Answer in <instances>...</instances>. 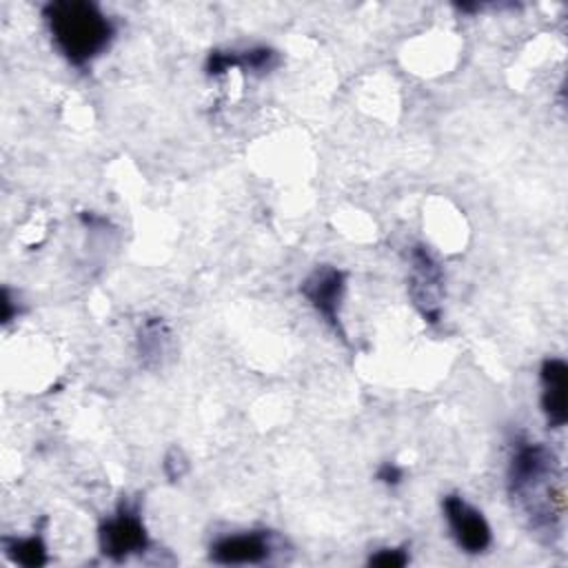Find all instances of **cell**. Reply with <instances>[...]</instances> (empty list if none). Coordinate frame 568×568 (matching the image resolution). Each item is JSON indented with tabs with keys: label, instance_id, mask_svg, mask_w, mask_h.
Wrapping results in <instances>:
<instances>
[{
	"label": "cell",
	"instance_id": "obj_10",
	"mask_svg": "<svg viewBox=\"0 0 568 568\" xmlns=\"http://www.w3.org/2000/svg\"><path fill=\"white\" fill-rule=\"evenodd\" d=\"M275 64H277V53L268 47H255L242 53L235 51V67H242L246 71L264 73V71H271Z\"/></svg>",
	"mask_w": 568,
	"mask_h": 568
},
{
	"label": "cell",
	"instance_id": "obj_7",
	"mask_svg": "<svg viewBox=\"0 0 568 568\" xmlns=\"http://www.w3.org/2000/svg\"><path fill=\"white\" fill-rule=\"evenodd\" d=\"M541 410L550 428H561L568 422V364L559 357H548L539 371Z\"/></svg>",
	"mask_w": 568,
	"mask_h": 568
},
{
	"label": "cell",
	"instance_id": "obj_14",
	"mask_svg": "<svg viewBox=\"0 0 568 568\" xmlns=\"http://www.w3.org/2000/svg\"><path fill=\"white\" fill-rule=\"evenodd\" d=\"M377 479L386 486H397L402 479H404V470L395 464V462H384L379 468H377Z\"/></svg>",
	"mask_w": 568,
	"mask_h": 568
},
{
	"label": "cell",
	"instance_id": "obj_6",
	"mask_svg": "<svg viewBox=\"0 0 568 568\" xmlns=\"http://www.w3.org/2000/svg\"><path fill=\"white\" fill-rule=\"evenodd\" d=\"M442 508L448 528L462 550L484 552L490 546L493 535L486 517L475 506H470L462 495H446Z\"/></svg>",
	"mask_w": 568,
	"mask_h": 568
},
{
	"label": "cell",
	"instance_id": "obj_4",
	"mask_svg": "<svg viewBox=\"0 0 568 568\" xmlns=\"http://www.w3.org/2000/svg\"><path fill=\"white\" fill-rule=\"evenodd\" d=\"M408 293L428 322L439 320V300L444 293V273L435 257L424 246H413L410 251V277Z\"/></svg>",
	"mask_w": 568,
	"mask_h": 568
},
{
	"label": "cell",
	"instance_id": "obj_1",
	"mask_svg": "<svg viewBox=\"0 0 568 568\" xmlns=\"http://www.w3.org/2000/svg\"><path fill=\"white\" fill-rule=\"evenodd\" d=\"M508 488L530 528L555 535L564 510V490L557 457L539 442H517L510 466Z\"/></svg>",
	"mask_w": 568,
	"mask_h": 568
},
{
	"label": "cell",
	"instance_id": "obj_13",
	"mask_svg": "<svg viewBox=\"0 0 568 568\" xmlns=\"http://www.w3.org/2000/svg\"><path fill=\"white\" fill-rule=\"evenodd\" d=\"M164 473L169 475L171 481L180 479V477L186 473V459H184V455H182L178 448H173V450L166 455V459H164Z\"/></svg>",
	"mask_w": 568,
	"mask_h": 568
},
{
	"label": "cell",
	"instance_id": "obj_3",
	"mask_svg": "<svg viewBox=\"0 0 568 568\" xmlns=\"http://www.w3.org/2000/svg\"><path fill=\"white\" fill-rule=\"evenodd\" d=\"M98 544L102 555L113 561H124L126 557L142 552L149 546V535L138 508L122 504L115 515L102 521Z\"/></svg>",
	"mask_w": 568,
	"mask_h": 568
},
{
	"label": "cell",
	"instance_id": "obj_8",
	"mask_svg": "<svg viewBox=\"0 0 568 568\" xmlns=\"http://www.w3.org/2000/svg\"><path fill=\"white\" fill-rule=\"evenodd\" d=\"M271 555L268 537L260 530L226 535L220 537L211 546V559L224 566H240V564H262Z\"/></svg>",
	"mask_w": 568,
	"mask_h": 568
},
{
	"label": "cell",
	"instance_id": "obj_9",
	"mask_svg": "<svg viewBox=\"0 0 568 568\" xmlns=\"http://www.w3.org/2000/svg\"><path fill=\"white\" fill-rule=\"evenodd\" d=\"M4 552L11 561L27 566V568H38L47 564V546L40 535L31 537H16V539H4Z\"/></svg>",
	"mask_w": 568,
	"mask_h": 568
},
{
	"label": "cell",
	"instance_id": "obj_2",
	"mask_svg": "<svg viewBox=\"0 0 568 568\" xmlns=\"http://www.w3.org/2000/svg\"><path fill=\"white\" fill-rule=\"evenodd\" d=\"M55 49L75 67L95 60L113 40V22L93 2L55 0L44 7Z\"/></svg>",
	"mask_w": 568,
	"mask_h": 568
},
{
	"label": "cell",
	"instance_id": "obj_12",
	"mask_svg": "<svg viewBox=\"0 0 568 568\" xmlns=\"http://www.w3.org/2000/svg\"><path fill=\"white\" fill-rule=\"evenodd\" d=\"M368 564L379 568H402L408 564V552L404 548H382L368 559Z\"/></svg>",
	"mask_w": 568,
	"mask_h": 568
},
{
	"label": "cell",
	"instance_id": "obj_5",
	"mask_svg": "<svg viewBox=\"0 0 568 568\" xmlns=\"http://www.w3.org/2000/svg\"><path fill=\"white\" fill-rule=\"evenodd\" d=\"M346 288V275L344 271L322 264L315 271L308 273V277L302 282L300 291L311 302V306L333 326V331L344 339L342 322H339V306Z\"/></svg>",
	"mask_w": 568,
	"mask_h": 568
},
{
	"label": "cell",
	"instance_id": "obj_11",
	"mask_svg": "<svg viewBox=\"0 0 568 568\" xmlns=\"http://www.w3.org/2000/svg\"><path fill=\"white\" fill-rule=\"evenodd\" d=\"M169 339V333L162 322H146L140 333V357H160L164 353V342Z\"/></svg>",
	"mask_w": 568,
	"mask_h": 568
}]
</instances>
